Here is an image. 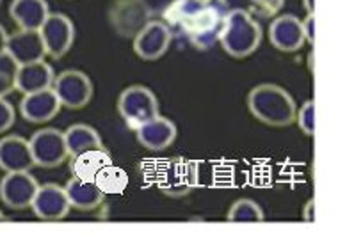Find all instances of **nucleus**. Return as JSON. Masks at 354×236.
I'll return each instance as SVG.
<instances>
[{"label":"nucleus","mask_w":354,"mask_h":236,"mask_svg":"<svg viewBox=\"0 0 354 236\" xmlns=\"http://www.w3.org/2000/svg\"><path fill=\"white\" fill-rule=\"evenodd\" d=\"M118 112L130 130H138L146 121L157 117L160 114V107L151 89L141 83H133L121 91L118 98Z\"/></svg>","instance_id":"39448f33"},{"label":"nucleus","mask_w":354,"mask_h":236,"mask_svg":"<svg viewBox=\"0 0 354 236\" xmlns=\"http://www.w3.org/2000/svg\"><path fill=\"white\" fill-rule=\"evenodd\" d=\"M18 68L20 64L6 50H2L0 52V98H6L15 91Z\"/></svg>","instance_id":"393cba45"},{"label":"nucleus","mask_w":354,"mask_h":236,"mask_svg":"<svg viewBox=\"0 0 354 236\" xmlns=\"http://www.w3.org/2000/svg\"><path fill=\"white\" fill-rule=\"evenodd\" d=\"M262 39V27L250 12L244 9H230L217 43L230 57L246 59L259 50Z\"/></svg>","instance_id":"7ed1b4c3"},{"label":"nucleus","mask_w":354,"mask_h":236,"mask_svg":"<svg viewBox=\"0 0 354 236\" xmlns=\"http://www.w3.org/2000/svg\"><path fill=\"white\" fill-rule=\"evenodd\" d=\"M228 12V0H173L162 21L171 36L205 52L219 41Z\"/></svg>","instance_id":"f257e3e1"},{"label":"nucleus","mask_w":354,"mask_h":236,"mask_svg":"<svg viewBox=\"0 0 354 236\" xmlns=\"http://www.w3.org/2000/svg\"><path fill=\"white\" fill-rule=\"evenodd\" d=\"M109 164H113V157H111V151L105 149V146L89 148L71 157L70 173L73 178L82 179V181H95L96 174Z\"/></svg>","instance_id":"6ab92c4d"},{"label":"nucleus","mask_w":354,"mask_h":236,"mask_svg":"<svg viewBox=\"0 0 354 236\" xmlns=\"http://www.w3.org/2000/svg\"><path fill=\"white\" fill-rule=\"evenodd\" d=\"M303 219L304 222H315L317 217H315V203H313V199H310L308 203L304 204V210H303Z\"/></svg>","instance_id":"c756f323"},{"label":"nucleus","mask_w":354,"mask_h":236,"mask_svg":"<svg viewBox=\"0 0 354 236\" xmlns=\"http://www.w3.org/2000/svg\"><path fill=\"white\" fill-rule=\"evenodd\" d=\"M129 174L123 167L116 166V164H109L105 166L100 173L96 174L95 185L98 186V190L107 197V195H120L127 190L129 186Z\"/></svg>","instance_id":"5701e85b"},{"label":"nucleus","mask_w":354,"mask_h":236,"mask_svg":"<svg viewBox=\"0 0 354 236\" xmlns=\"http://www.w3.org/2000/svg\"><path fill=\"white\" fill-rule=\"evenodd\" d=\"M15 121H17V110L13 104L6 98H0V133H6L13 128Z\"/></svg>","instance_id":"bb28decb"},{"label":"nucleus","mask_w":354,"mask_h":236,"mask_svg":"<svg viewBox=\"0 0 354 236\" xmlns=\"http://www.w3.org/2000/svg\"><path fill=\"white\" fill-rule=\"evenodd\" d=\"M200 185V167L198 161L185 157L166 160L158 169L157 188L171 199H182L192 194Z\"/></svg>","instance_id":"20e7f679"},{"label":"nucleus","mask_w":354,"mask_h":236,"mask_svg":"<svg viewBox=\"0 0 354 236\" xmlns=\"http://www.w3.org/2000/svg\"><path fill=\"white\" fill-rule=\"evenodd\" d=\"M63 108L55 92L50 89H43L38 92L24 95L20 101L21 117L30 124H45L54 119Z\"/></svg>","instance_id":"4468645a"},{"label":"nucleus","mask_w":354,"mask_h":236,"mask_svg":"<svg viewBox=\"0 0 354 236\" xmlns=\"http://www.w3.org/2000/svg\"><path fill=\"white\" fill-rule=\"evenodd\" d=\"M54 79V68L45 59L43 61L29 62V64H21L18 68L15 91L21 92V95H30V92H38L43 91V89H50Z\"/></svg>","instance_id":"a211bd4d"},{"label":"nucleus","mask_w":354,"mask_h":236,"mask_svg":"<svg viewBox=\"0 0 354 236\" xmlns=\"http://www.w3.org/2000/svg\"><path fill=\"white\" fill-rule=\"evenodd\" d=\"M151 14L153 11L146 0H114L109 8V23L118 36L133 39L151 21Z\"/></svg>","instance_id":"423d86ee"},{"label":"nucleus","mask_w":354,"mask_h":236,"mask_svg":"<svg viewBox=\"0 0 354 236\" xmlns=\"http://www.w3.org/2000/svg\"><path fill=\"white\" fill-rule=\"evenodd\" d=\"M294 123H297V126H299L304 135L313 137V133H315V105H313L312 99H306L301 105V108H297Z\"/></svg>","instance_id":"a878e982"},{"label":"nucleus","mask_w":354,"mask_h":236,"mask_svg":"<svg viewBox=\"0 0 354 236\" xmlns=\"http://www.w3.org/2000/svg\"><path fill=\"white\" fill-rule=\"evenodd\" d=\"M64 192L70 201L71 210L93 211L100 208L105 201V195L98 190V186L93 181H82L71 176L64 185Z\"/></svg>","instance_id":"412c9836"},{"label":"nucleus","mask_w":354,"mask_h":236,"mask_svg":"<svg viewBox=\"0 0 354 236\" xmlns=\"http://www.w3.org/2000/svg\"><path fill=\"white\" fill-rule=\"evenodd\" d=\"M52 91L59 98L61 105L70 110H80L93 99V87L91 79L80 70H64L55 75Z\"/></svg>","instance_id":"6e6552de"},{"label":"nucleus","mask_w":354,"mask_h":236,"mask_svg":"<svg viewBox=\"0 0 354 236\" xmlns=\"http://www.w3.org/2000/svg\"><path fill=\"white\" fill-rule=\"evenodd\" d=\"M0 4H2V0H0Z\"/></svg>","instance_id":"72a5a7b5"},{"label":"nucleus","mask_w":354,"mask_h":236,"mask_svg":"<svg viewBox=\"0 0 354 236\" xmlns=\"http://www.w3.org/2000/svg\"><path fill=\"white\" fill-rule=\"evenodd\" d=\"M173 36L164 21H148L132 39L133 52L142 61H158L167 54Z\"/></svg>","instance_id":"f8f14e48"},{"label":"nucleus","mask_w":354,"mask_h":236,"mask_svg":"<svg viewBox=\"0 0 354 236\" xmlns=\"http://www.w3.org/2000/svg\"><path fill=\"white\" fill-rule=\"evenodd\" d=\"M9 14L18 29L39 30L43 21L50 14L46 0H13L9 6Z\"/></svg>","instance_id":"aec40b11"},{"label":"nucleus","mask_w":354,"mask_h":236,"mask_svg":"<svg viewBox=\"0 0 354 236\" xmlns=\"http://www.w3.org/2000/svg\"><path fill=\"white\" fill-rule=\"evenodd\" d=\"M301 23H303L304 39H306L308 45H313V41H315V18H313V12L306 14V18Z\"/></svg>","instance_id":"c85d7f7f"},{"label":"nucleus","mask_w":354,"mask_h":236,"mask_svg":"<svg viewBox=\"0 0 354 236\" xmlns=\"http://www.w3.org/2000/svg\"><path fill=\"white\" fill-rule=\"evenodd\" d=\"M46 55L55 61L63 59L75 43V25L63 12H50L39 27Z\"/></svg>","instance_id":"1a4fd4ad"},{"label":"nucleus","mask_w":354,"mask_h":236,"mask_svg":"<svg viewBox=\"0 0 354 236\" xmlns=\"http://www.w3.org/2000/svg\"><path fill=\"white\" fill-rule=\"evenodd\" d=\"M30 210L36 215V219L43 222H59L70 215L71 206L66 197L64 186H59L57 183H45L38 186V192L34 195Z\"/></svg>","instance_id":"9b49d317"},{"label":"nucleus","mask_w":354,"mask_h":236,"mask_svg":"<svg viewBox=\"0 0 354 236\" xmlns=\"http://www.w3.org/2000/svg\"><path fill=\"white\" fill-rule=\"evenodd\" d=\"M8 36H9V34L6 32V29H4V27H2V23H0V52H2V50H6Z\"/></svg>","instance_id":"7c9ffc66"},{"label":"nucleus","mask_w":354,"mask_h":236,"mask_svg":"<svg viewBox=\"0 0 354 236\" xmlns=\"http://www.w3.org/2000/svg\"><path fill=\"white\" fill-rule=\"evenodd\" d=\"M267 36H269L271 45L279 52H285V54H294V52L303 48L304 43H306L303 23L296 14H278L269 23Z\"/></svg>","instance_id":"ddd939ff"},{"label":"nucleus","mask_w":354,"mask_h":236,"mask_svg":"<svg viewBox=\"0 0 354 236\" xmlns=\"http://www.w3.org/2000/svg\"><path fill=\"white\" fill-rule=\"evenodd\" d=\"M248 108L254 119L272 126L287 128L296 121L297 105L290 92L278 83H259L248 95Z\"/></svg>","instance_id":"f03ea898"},{"label":"nucleus","mask_w":354,"mask_h":236,"mask_svg":"<svg viewBox=\"0 0 354 236\" xmlns=\"http://www.w3.org/2000/svg\"><path fill=\"white\" fill-rule=\"evenodd\" d=\"M6 52H8L18 64H29V62L43 61L46 57V50L43 45L39 30H26L20 29L15 34L8 36L6 43Z\"/></svg>","instance_id":"dca6fc26"},{"label":"nucleus","mask_w":354,"mask_h":236,"mask_svg":"<svg viewBox=\"0 0 354 236\" xmlns=\"http://www.w3.org/2000/svg\"><path fill=\"white\" fill-rule=\"evenodd\" d=\"M263 220V208L253 199H237L226 213V222L232 224H259Z\"/></svg>","instance_id":"b1692460"},{"label":"nucleus","mask_w":354,"mask_h":236,"mask_svg":"<svg viewBox=\"0 0 354 236\" xmlns=\"http://www.w3.org/2000/svg\"><path fill=\"white\" fill-rule=\"evenodd\" d=\"M133 132H136L139 144L142 148L150 149V151H164L169 146H173V142L178 137L176 124L171 119H167V117L160 116V114L153 117V119L146 121L145 124H141Z\"/></svg>","instance_id":"2eb2a0df"},{"label":"nucleus","mask_w":354,"mask_h":236,"mask_svg":"<svg viewBox=\"0 0 354 236\" xmlns=\"http://www.w3.org/2000/svg\"><path fill=\"white\" fill-rule=\"evenodd\" d=\"M8 217L4 215V213H2V210H0V222H8Z\"/></svg>","instance_id":"473e14b6"},{"label":"nucleus","mask_w":354,"mask_h":236,"mask_svg":"<svg viewBox=\"0 0 354 236\" xmlns=\"http://www.w3.org/2000/svg\"><path fill=\"white\" fill-rule=\"evenodd\" d=\"M303 6L306 9V14H312L315 11V0H303Z\"/></svg>","instance_id":"2f4dec72"},{"label":"nucleus","mask_w":354,"mask_h":236,"mask_svg":"<svg viewBox=\"0 0 354 236\" xmlns=\"http://www.w3.org/2000/svg\"><path fill=\"white\" fill-rule=\"evenodd\" d=\"M251 6L257 12H260V17H276L285 6V0H250Z\"/></svg>","instance_id":"cd10ccee"},{"label":"nucleus","mask_w":354,"mask_h":236,"mask_svg":"<svg viewBox=\"0 0 354 236\" xmlns=\"http://www.w3.org/2000/svg\"><path fill=\"white\" fill-rule=\"evenodd\" d=\"M29 148L32 153L34 167H41V169H55L70 157L64 133L52 126L34 132L29 139Z\"/></svg>","instance_id":"0eeeda50"},{"label":"nucleus","mask_w":354,"mask_h":236,"mask_svg":"<svg viewBox=\"0 0 354 236\" xmlns=\"http://www.w3.org/2000/svg\"><path fill=\"white\" fill-rule=\"evenodd\" d=\"M38 186V179L34 178L30 170L6 173L4 178L0 179V199L9 210L24 211L32 204Z\"/></svg>","instance_id":"9d476101"},{"label":"nucleus","mask_w":354,"mask_h":236,"mask_svg":"<svg viewBox=\"0 0 354 236\" xmlns=\"http://www.w3.org/2000/svg\"><path fill=\"white\" fill-rule=\"evenodd\" d=\"M34 167L29 141L20 135H6L0 139V169L4 173H20Z\"/></svg>","instance_id":"f3484780"},{"label":"nucleus","mask_w":354,"mask_h":236,"mask_svg":"<svg viewBox=\"0 0 354 236\" xmlns=\"http://www.w3.org/2000/svg\"><path fill=\"white\" fill-rule=\"evenodd\" d=\"M63 133H64V141H66V148L70 157L80 153V151H86V149L89 148L104 146L100 133L86 123L71 124L70 128Z\"/></svg>","instance_id":"4be33fe9"}]
</instances>
